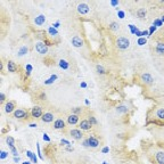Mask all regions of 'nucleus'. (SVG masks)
<instances>
[{"label":"nucleus","instance_id":"36","mask_svg":"<svg viewBox=\"0 0 164 164\" xmlns=\"http://www.w3.org/2000/svg\"><path fill=\"white\" fill-rule=\"evenodd\" d=\"M36 150H38V156H39V158L41 159V161H43V156L41 155V149H40V144L39 142H36Z\"/></svg>","mask_w":164,"mask_h":164},{"label":"nucleus","instance_id":"43","mask_svg":"<svg viewBox=\"0 0 164 164\" xmlns=\"http://www.w3.org/2000/svg\"><path fill=\"white\" fill-rule=\"evenodd\" d=\"M108 152H109V147H108V146H105V147H102L101 153H104V154H107Z\"/></svg>","mask_w":164,"mask_h":164},{"label":"nucleus","instance_id":"51","mask_svg":"<svg viewBox=\"0 0 164 164\" xmlns=\"http://www.w3.org/2000/svg\"><path fill=\"white\" fill-rule=\"evenodd\" d=\"M146 35H149V34H148V31H147V30L142 31V38H146Z\"/></svg>","mask_w":164,"mask_h":164},{"label":"nucleus","instance_id":"3","mask_svg":"<svg viewBox=\"0 0 164 164\" xmlns=\"http://www.w3.org/2000/svg\"><path fill=\"white\" fill-rule=\"evenodd\" d=\"M35 50L38 54L46 55L48 52V46L46 45L45 42H42V41H38V42L35 43Z\"/></svg>","mask_w":164,"mask_h":164},{"label":"nucleus","instance_id":"32","mask_svg":"<svg viewBox=\"0 0 164 164\" xmlns=\"http://www.w3.org/2000/svg\"><path fill=\"white\" fill-rule=\"evenodd\" d=\"M10 153H11V155H13L14 157H16V156H19L18 155V152H17V149H16V147H15V145L14 146H10Z\"/></svg>","mask_w":164,"mask_h":164},{"label":"nucleus","instance_id":"28","mask_svg":"<svg viewBox=\"0 0 164 164\" xmlns=\"http://www.w3.org/2000/svg\"><path fill=\"white\" fill-rule=\"evenodd\" d=\"M32 71H33V66H32L31 64H26V65H25V74H26L27 76H30Z\"/></svg>","mask_w":164,"mask_h":164},{"label":"nucleus","instance_id":"2","mask_svg":"<svg viewBox=\"0 0 164 164\" xmlns=\"http://www.w3.org/2000/svg\"><path fill=\"white\" fill-rule=\"evenodd\" d=\"M14 117L17 118V120H26L27 116H29V113L25 108H16L15 112L13 113Z\"/></svg>","mask_w":164,"mask_h":164},{"label":"nucleus","instance_id":"45","mask_svg":"<svg viewBox=\"0 0 164 164\" xmlns=\"http://www.w3.org/2000/svg\"><path fill=\"white\" fill-rule=\"evenodd\" d=\"M5 99H6V96H5V93H1V95H0V102H4Z\"/></svg>","mask_w":164,"mask_h":164},{"label":"nucleus","instance_id":"13","mask_svg":"<svg viewBox=\"0 0 164 164\" xmlns=\"http://www.w3.org/2000/svg\"><path fill=\"white\" fill-rule=\"evenodd\" d=\"M71 42H72V45L74 46L75 48H81V47H83V40H82L81 36H79V35L72 36V39H71Z\"/></svg>","mask_w":164,"mask_h":164},{"label":"nucleus","instance_id":"19","mask_svg":"<svg viewBox=\"0 0 164 164\" xmlns=\"http://www.w3.org/2000/svg\"><path fill=\"white\" fill-rule=\"evenodd\" d=\"M57 79H58V76H57L56 74H52V75H50L49 79L45 80V82H43V83H45L46 86H49V84H52L54 82H56V80H57Z\"/></svg>","mask_w":164,"mask_h":164},{"label":"nucleus","instance_id":"5","mask_svg":"<svg viewBox=\"0 0 164 164\" xmlns=\"http://www.w3.org/2000/svg\"><path fill=\"white\" fill-rule=\"evenodd\" d=\"M70 136L72 137L74 140H82L83 139V131L80 129H72L70 131Z\"/></svg>","mask_w":164,"mask_h":164},{"label":"nucleus","instance_id":"44","mask_svg":"<svg viewBox=\"0 0 164 164\" xmlns=\"http://www.w3.org/2000/svg\"><path fill=\"white\" fill-rule=\"evenodd\" d=\"M60 142L62 144H63V145H66V146H67V145H70V141H68V140H66V139H62V140H60Z\"/></svg>","mask_w":164,"mask_h":164},{"label":"nucleus","instance_id":"22","mask_svg":"<svg viewBox=\"0 0 164 164\" xmlns=\"http://www.w3.org/2000/svg\"><path fill=\"white\" fill-rule=\"evenodd\" d=\"M156 51L161 55H164V42H157L156 43Z\"/></svg>","mask_w":164,"mask_h":164},{"label":"nucleus","instance_id":"56","mask_svg":"<svg viewBox=\"0 0 164 164\" xmlns=\"http://www.w3.org/2000/svg\"><path fill=\"white\" fill-rule=\"evenodd\" d=\"M161 19H162V22H164V16H162V18H161Z\"/></svg>","mask_w":164,"mask_h":164},{"label":"nucleus","instance_id":"41","mask_svg":"<svg viewBox=\"0 0 164 164\" xmlns=\"http://www.w3.org/2000/svg\"><path fill=\"white\" fill-rule=\"evenodd\" d=\"M117 16L121 18V19H123V18L125 17V14H124V11H123V10H117Z\"/></svg>","mask_w":164,"mask_h":164},{"label":"nucleus","instance_id":"47","mask_svg":"<svg viewBox=\"0 0 164 164\" xmlns=\"http://www.w3.org/2000/svg\"><path fill=\"white\" fill-rule=\"evenodd\" d=\"M14 162H15V163H19V162H20V157L19 156L14 157Z\"/></svg>","mask_w":164,"mask_h":164},{"label":"nucleus","instance_id":"48","mask_svg":"<svg viewBox=\"0 0 164 164\" xmlns=\"http://www.w3.org/2000/svg\"><path fill=\"white\" fill-rule=\"evenodd\" d=\"M111 5L115 7V6H117V5H118V1H116V0H112V1H111Z\"/></svg>","mask_w":164,"mask_h":164},{"label":"nucleus","instance_id":"6","mask_svg":"<svg viewBox=\"0 0 164 164\" xmlns=\"http://www.w3.org/2000/svg\"><path fill=\"white\" fill-rule=\"evenodd\" d=\"M76 10L80 15H87L89 13V10H90V8H89V6L86 2H80L76 7Z\"/></svg>","mask_w":164,"mask_h":164},{"label":"nucleus","instance_id":"15","mask_svg":"<svg viewBox=\"0 0 164 164\" xmlns=\"http://www.w3.org/2000/svg\"><path fill=\"white\" fill-rule=\"evenodd\" d=\"M155 159H156L157 164H164V152H162V150L156 152V154H155Z\"/></svg>","mask_w":164,"mask_h":164},{"label":"nucleus","instance_id":"31","mask_svg":"<svg viewBox=\"0 0 164 164\" xmlns=\"http://www.w3.org/2000/svg\"><path fill=\"white\" fill-rule=\"evenodd\" d=\"M129 26V29H130V31H131V34H136L137 32L139 31V29L136 26V25H133V24H129L128 25Z\"/></svg>","mask_w":164,"mask_h":164},{"label":"nucleus","instance_id":"23","mask_svg":"<svg viewBox=\"0 0 164 164\" xmlns=\"http://www.w3.org/2000/svg\"><path fill=\"white\" fill-rule=\"evenodd\" d=\"M27 52H29V48H27L26 46H22V47L19 48V50H18L17 55L18 56H24V55H26Z\"/></svg>","mask_w":164,"mask_h":164},{"label":"nucleus","instance_id":"34","mask_svg":"<svg viewBox=\"0 0 164 164\" xmlns=\"http://www.w3.org/2000/svg\"><path fill=\"white\" fill-rule=\"evenodd\" d=\"M88 120H89V122H90L92 125H97L98 124V121H97V118H96L95 116H89Z\"/></svg>","mask_w":164,"mask_h":164},{"label":"nucleus","instance_id":"50","mask_svg":"<svg viewBox=\"0 0 164 164\" xmlns=\"http://www.w3.org/2000/svg\"><path fill=\"white\" fill-rule=\"evenodd\" d=\"M71 146H72V145H71V144H70V145H67V146H66V150H68V152H72V150H73V148L71 147Z\"/></svg>","mask_w":164,"mask_h":164},{"label":"nucleus","instance_id":"53","mask_svg":"<svg viewBox=\"0 0 164 164\" xmlns=\"http://www.w3.org/2000/svg\"><path fill=\"white\" fill-rule=\"evenodd\" d=\"M84 102H86V105H89V104H90V101H89V99H86V100H84Z\"/></svg>","mask_w":164,"mask_h":164},{"label":"nucleus","instance_id":"42","mask_svg":"<svg viewBox=\"0 0 164 164\" xmlns=\"http://www.w3.org/2000/svg\"><path fill=\"white\" fill-rule=\"evenodd\" d=\"M43 140H45L46 141V142H50V137L49 136H48V134L47 133H43Z\"/></svg>","mask_w":164,"mask_h":164},{"label":"nucleus","instance_id":"30","mask_svg":"<svg viewBox=\"0 0 164 164\" xmlns=\"http://www.w3.org/2000/svg\"><path fill=\"white\" fill-rule=\"evenodd\" d=\"M96 71H97V73L98 74H105V68H104V66H101L100 64H97L96 65Z\"/></svg>","mask_w":164,"mask_h":164},{"label":"nucleus","instance_id":"17","mask_svg":"<svg viewBox=\"0 0 164 164\" xmlns=\"http://www.w3.org/2000/svg\"><path fill=\"white\" fill-rule=\"evenodd\" d=\"M45 20H46V17H45V15H42V14H40V15H38L35 18H34V24L35 25H42L43 23H45Z\"/></svg>","mask_w":164,"mask_h":164},{"label":"nucleus","instance_id":"46","mask_svg":"<svg viewBox=\"0 0 164 164\" xmlns=\"http://www.w3.org/2000/svg\"><path fill=\"white\" fill-rule=\"evenodd\" d=\"M52 26H54L55 29H58V27L60 26V23H59V22H55L54 24H52Z\"/></svg>","mask_w":164,"mask_h":164},{"label":"nucleus","instance_id":"55","mask_svg":"<svg viewBox=\"0 0 164 164\" xmlns=\"http://www.w3.org/2000/svg\"><path fill=\"white\" fill-rule=\"evenodd\" d=\"M41 98H42V99H45V98H46V95H45V93H41Z\"/></svg>","mask_w":164,"mask_h":164},{"label":"nucleus","instance_id":"39","mask_svg":"<svg viewBox=\"0 0 164 164\" xmlns=\"http://www.w3.org/2000/svg\"><path fill=\"white\" fill-rule=\"evenodd\" d=\"M82 146H83L84 148H90V146H89L88 138H87V139H83V140H82Z\"/></svg>","mask_w":164,"mask_h":164},{"label":"nucleus","instance_id":"49","mask_svg":"<svg viewBox=\"0 0 164 164\" xmlns=\"http://www.w3.org/2000/svg\"><path fill=\"white\" fill-rule=\"evenodd\" d=\"M80 87H81V88H87V82H81V83H80Z\"/></svg>","mask_w":164,"mask_h":164},{"label":"nucleus","instance_id":"10","mask_svg":"<svg viewBox=\"0 0 164 164\" xmlns=\"http://www.w3.org/2000/svg\"><path fill=\"white\" fill-rule=\"evenodd\" d=\"M5 113L6 114H10V113H14L16 109V105L14 101H11V100H9V101H7L6 104H5Z\"/></svg>","mask_w":164,"mask_h":164},{"label":"nucleus","instance_id":"1","mask_svg":"<svg viewBox=\"0 0 164 164\" xmlns=\"http://www.w3.org/2000/svg\"><path fill=\"white\" fill-rule=\"evenodd\" d=\"M116 47L121 50H125L130 47V40L125 36H118L116 39Z\"/></svg>","mask_w":164,"mask_h":164},{"label":"nucleus","instance_id":"37","mask_svg":"<svg viewBox=\"0 0 164 164\" xmlns=\"http://www.w3.org/2000/svg\"><path fill=\"white\" fill-rule=\"evenodd\" d=\"M71 111H72V114H76V115H79V114L82 112V108L81 107H75V108H72Z\"/></svg>","mask_w":164,"mask_h":164},{"label":"nucleus","instance_id":"25","mask_svg":"<svg viewBox=\"0 0 164 164\" xmlns=\"http://www.w3.org/2000/svg\"><path fill=\"white\" fill-rule=\"evenodd\" d=\"M129 111V108H128L127 106H124V105H121V106H117L116 107V112L120 114H123V113H127V112Z\"/></svg>","mask_w":164,"mask_h":164},{"label":"nucleus","instance_id":"11","mask_svg":"<svg viewBox=\"0 0 164 164\" xmlns=\"http://www.w3.org/2000/svg\"><path fill=\"white\" fill-rule=\"evenodd\" d=\"M41 121L43 123H51L55 122V116L51 112H47V113H43L42 117H41Z\"/></svg>","mask_w":164,"mask_h":164},{"label":"nucleus","instance_id":"9","mask_svg":"<svg viewBox=\"0 0 164 164\" xmlns=\"http://www.w3.org/2000/svg\"><path fill=\"white\" fill-rule=\"evenodd\" d=\"M141 82H142L144 84L150 86V84H153V82H154V79H153L150 73H142V74H141Z\"/></svg>","mask_w":164,"mask_h":164},{"label":"nucleus","instance_id":"35","mask_svg":"<svg viewBox=\"0 0 164 164\" xmlns=\"http://www.w3.org/2000/svg\"><path fill=\"white\" fill-rule=\"evenodd\" d=\"M162 24H163V22H162V19H159V18H156V19L154 20V23H153V25L156 26V27L162 26Z\"/></svg>","mask_w":164,"mask_h":164},{"label":"nucleus","instance_id":"26","mask_svg":"<svg viewBox=\"0 0 164 164\" xmlns=\"http://www.w3.org/2000/svg\"><path fill=\"white\" fill-rule=\"evenodd\" d=\"M48 33H49L51 36L58 35V31H57V29H55L54 26H49V27H48Z\"/></svg>","mask_w":164,"mask_h":164},{"label":"nucleus","instance_id":"40","mask_svg":"<svg viewBox=\"0 0 164 164\" xmlns=\"http://www.w3.org/2000/svg\"><path fill=\"white\" fill-rule=\"evenodd\" d=\"M7 156H8V152H6V150H2V152L0 153V158L1 159H5Z\"/></svg>","mask_w":164,"mask_h":164},{"label":"nucleus","instance_id":"16","mask_svg":"<svg viewBox=\"0 0 164 164\" xmlns=\"http://www.w3.org/2000/svg\"><path fill=\"white\" fill-rule=\"evenodd\" d=\"M7 68H8V71L10 73H15L16 71H17V65L15 64V62L9 60L8 63H7Z\"/></svg>","mask_w":164,"mask_h":164},{"label":"nucleus","instance_id":"20","mask_svg":"<svg viewBox=\"0 0 164 164\" xmlns=\"http://www.w3.org/2000/svg\"><path fill=\"white\" fill-rule=\"evenodd\" d=\"M58 65H59V67H60L62 70H68V67H70L68 62L65 60V59H60V60L58 62Z\"/></svg>","mask_w":164,"mask_h":164},{"label":"nucleus","instance_id":"4","mask_svg":"<svg viewBox=\"0 0 164 164\" xmlns=\"http://www.w3.org/2000/svg\"><path fill=\"white\" fill-rule=\"evenodd\" d=\"M43 115V111H42V107L41 106H33L31 109V116L34 118H41Z\"/></svg>","mask_w":164,"mask_h":164},{"label":"nucleus","instance_id":"18","mask_svg":"<svg viewBox=\"0 0 164 164\" xmlns=\"http://www.w3.org/2000/svg\"><path fill=\"white\" fill-rule=\"evenodd\" d=\"M26 156L29 157L32 163H38V157H36V155L34 154V153H32L31 150H27L26 152Z\"/></svg>","mask_w":164,"mask_h":164},{"label":"nucleus","instance_id":"7","mask_svg":"<svg viewBox=\"0 0 164 164\" xmlns=\"http://www.w3.org/2000/svg\"><path fill=\"white\" fill-rule=\"evenodd\" d=\"M88 141H89V146H90V148H93V149H96V148H98L100 146V140L96 136H89L88 137Z\"/></svg>","mask_w":164,"mask_h":164},{"label":"nucleus","instance_id":"54","mask_svg":"<svg viewBox=\"0 0 164 164\" xmlns=\"http://www.w3.org/2000/svg\"><path fill=\"white\" fill-rule=\"evenodd\" d=\"M22 164H31V161H26V162H23Z\"/></svg>","mask_w":164,"mask_h":164},{"label":"nucleus","instance_id":"14","mask_svg":"<svg viewBox=\"0 0 164 164\" xmlns=\"http://www.w3.org/2000/svg\"><path fill=\"white\" fill-rule=\"evenodd\" d=\"M65 128V121L63 118H57L54 122V129L56 130H63Z\"/></svg>","mask_w":164,"mask_h":164},{"label":"nucleus","instance_id":"38","mask_svg":"<svg viewBox=\"0 0 164 164\" xmlns=\"http://www.w3.org/2000/svg\"><path fill=\"white\" fill-rule=\"evenodd\" d=\"M156 30H157V27L154 26V25H152V26L149 27V30H148V34H149V35H152V34L154 33V32L156 31Z\"/></svg>","mask_w":164,"mask_h":164},{"label":"nucleus","instance_id":"12","mask_svg":"<svg viewBox=\"0 0 164 164\" xmlns=\"http://www.w3.org/2000/svg\"><path fill=\"white\" fill-rule=\"evenodd\" d=\"M79 121H80V117H79V115H76V114H70V115L67 116V118H66V122H67V124H70V125L77 124Z\"/></svg>","mask_w":164,"mask_h":164},{"label":"nucleus","instance_id":"29","mask_svg":"<svg viewBox=\"0 0 164 164\" xmlns=\"http://www.w3.org/2000/svg\"><path fill=\"white\" fill-rule=\"evenodd\" d=\"M109 29H111V31H117L120 29V24L117 22H112L109 24Z\"/></svg>","mask_w":164,"mask_h":164},{"label":"nucleus","instance_id":"24","mask_svg":"<svg viewBox=\"0 0 164 164\" xmlns=\"http://www.w3.org/2000/svg\"><path fill=\"white\" fill-rule=\"evenodd\" d=\"M146 13H147V10H146L145 8H140L137 11V15H138V17L140 18V19H144V18L146 17Z\"/></svg>","mask_w":164,"mask_h":164},{"label":"nucleus","instance_id":"52","mask_svg":"<svg viewBox=\"0 0 164 164\" xmlns=\"http://www.w3.org/2000/svg\"><path fill=\"white\" fill-rule=\"evenodd\" d=\"M29 127H31V128H35V127H36V124H35V123H31V124H29Z\"/></svg>","mask_w":164,"mask_h":164},{"label":"nucleus","instance_id":"57","mask_svg":"<svg viewBox=\"0 0 164 164\" xmlns=\"http://www.w3.org/2000/svg\"><path fill=\"white\" fill-rule=\"evenodd\" d=\"M102 164H107V162H102Z\"/></svg>","mask_w":164,"mask_h":164},{"label":"nucleus","instance_id":"21","mask_svg":"<svg viewBox=\"0 0 164 164\" xmlns=\"http://www.w3.org/2000/svg\"><path fill=\"white\" fill-rule=\"evenodd\" d=\"M155 115L157 116V118H159V120H164V108L162 107V108H157L156 111H155Z\"/></svg>","mask_w":164,"mask_h":164},{"label":"nucleus","instance_id":"8","mask_svg":"<svg viewBox=\"0 0 164 164\" xmlns=\"http://www.w3.org/2000/svg\"><path fill=\"white\" fill-rule=\"evenodd\" d=\"M93 125L91 124L90 122H89V120H82L81 122L79 123V128L80 130H82V131H90L91 129H92Z\"/></svg>","mask_w":164,"mask_h":164},{"label":"nucleus","instance_id":"33","mask_svg":"<svg viewBox=\"0 0 164 164\" xmlns=\"http://www.w3.org/2000/svg\"><path fill=\"white\" fill-rule=\"evenodd\" d=\"M137 43H138V46H144V45H146V43H147V39H146V38H138Z\"/></svg>","mask_w":164,"mask_h":164},{"label":"nucleus","instance_id":"27","mask_svg":"<svg viewBox=\"0 0 164 164\" xmlns=\"http://www.w3.org/2000/svg\"><path fill=\"white\" fill-rule=\"evenodd\" d=\"M5 141H6V144L9 146V147H10V146H14V145H15V139H14L13 137H10V136L6 137Z\"/></svg>","mask_w":164,"mask_h":164}]
</instances>
